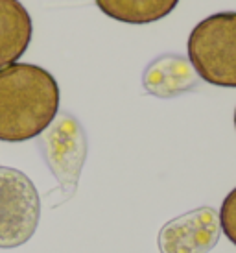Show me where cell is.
<instances>
[{"instance_id": "7", "label": "cell", "mask_w": 236, "mask_h": 253, "mask_svg": "<svg viewBox=\"0 0 236 253\" xmlns=\"http://www.w3.org/2000/svg\"><path fill=\"white\" fill-rule=\"evenodd\" d=\"M34 26L19 0H0V69L17 63L32 41Z\"/></svg>"}, {"instance_id": "6", "label": "cell", "mask_w": 236, "mask_h": 253, "mask_svg": "<svg viewBox=\"0 0 236 253\" xmlns=\"http://www.w3.org/2000/svg\"><path fill=\"white\" fill-rule=\"evenodd\" d=\"M142 85L153 96L174 98L194 89L197 85V74L187 57L164 54L148 65L142 76Z\"/></svg>"}, {"instance_id": "3", "label": "cell", "mask_w": 236, "mask_h": 253, "mask_svg": "<svg viewBox=\"0 0 236 253\" xmlns=\"http://www.w3.org/2000/svg\"><path fill=\"white\" fill-rule=\"evenodd\" d=\"M41 220V198L24 172L0 167V248L26 244Z\"/></svg>"}, {"instance_id": "1", "label": "cell", "mask_w": 236, "mask_h": 253, "mask_svg": "<svg viewBox=\"0 0 236 253\" xmlns=\"http://www.w3.org/2000/svg\"><path fill=\"white\" fill-rule=\"evenodd\" d=\"M59 85L46 69L13 63L0 69V141L35 139L59 113Z\"/></svg>"}, {"instance_id": "5", "label": "cell", "mask_w": 236, "mask_h": 253, "mask_svg": "<svg viewBox=\"0 0 236 253\" xmlns=\"http://www.w3.org/2000/svg\"><path fill=\"white\" fill-rule=\"evenodd\" d=\"M42 142L46 144V159L57 179H61L63 185L69 183L70 187H76L85 155V137L79 124L65 115L52 126Z\"/></svg>"}, {"instance_id": "9", "label": "cell", "mask_w": 236, "mask_h": 253, "mask_svg": "<svg viewBox=\"0 0 236 253\" xmlns=\"http://www.w3.org/2000/svg\"><path fill=\"white\" fill-rule=\"evenodd\" d=\"M220 225L225 237L236 246V187L223 200L220 209Z\"/></svg>"}, {"instance_id": "10", "label": "cell", "mask_w": 236, "mask_h": 253, "mask_svg": "<svg viewBox=\"0 0 236 253\" xmlns=\"http://www.w3.org/2000/svg\"><path fill=\"white\" fill-rule=\"evenodd\" d=\"M235 127H236V111H235Z\"/></svg>"}, {"instance_id": "2", "label": "cell", "mask_w": 236, "mask_h": 253, "mask_svg": "<svg viewBox=\"0 0 236 253\" xmlns=\"http://www.w3.org/2000/svg\"><path fill=\"white\" fill-rule=\"evenodd\" d=\"M188 61L210 85L236 87V11L197 22L188 37Z\"/></svg>"}, {"instance_id": "8", "label": "cell", "mask_w": 236, "mask_h": 253, "mask_svg": "<svg viewBox=\"0 0 236 253\" xmlns=\"http://www.w3.org/2000/svg\"><path fill=\"white\" fill-rule=\"evenodd\" d=\"M100 11L125 24H150L174 11L179 0H94Z\"/></svg>"}, {"instance_id": "4", "label": "cell", "mask_w": 236, "mask_h": 253, "mask_svg": "<svg viewBox=\"0 0 236 253\" xmlns=\"http://www.w3.org/2000/svg\"><path fill=\"white\" fill-rule=\"evenodd\" d=\"M222 233L220 216L212 207H199L170 220L157 237L160 253H208Z\"/></svg>"}]
</instances>
